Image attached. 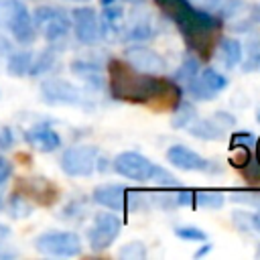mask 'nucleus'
<instances>
[{"mask_svg":"<svg viewBox=\"0 0 260 260\" xmlns=\"http://www.w3.org/2000/svg\"><path fill=\"white\" fill-rule=\"evenodd\" d=\"M106 69L110 93L114 100L173 108L183 95V87L177 81L140 73L132 69L124 59H110Z\"/></svg>","mask_w":260,"mask_h":260,"instance_id":"1","label":"nucleus"},{"mask_svg":"<svg viewBox=\"0 0 260 260\" xmlns=\"http://www.w3.org/2000/svg\"><path fill=\"white\" fill-rule=\"evenodd\" d=\"M32 22L39 32H43L45 41L51 45H59L67 39L71 32V16L67 10L53 6V4H41L32 12Z\"/></svg>","mask_w":260,"mask_h":260,"instance_id":"2","label":"nucleus"},{"mask_svg":"<svg viewBox=\"0 0 260 260\" xmlns=\"http://www.w3.org/2000/svg\"><path fill=\"white\" fill-rule=\"evenodd\" d=\"M32 246L37 252L45 256H55V258H71L79 256L83 250L81 238L75 232L69 230H49L39 234L32 240Z\"/></svg>","mask_w":260,"mask_h":260,"instance_id":"3","label":"nucleus"},{"mask_svg":"<svg viewBox=\"0 0 260 260\" xmlns=\"http://www.w3.org/2000/svg\"><path fill=\"white\" fill-rule=\"evenodd\" d=\"M100 148L93 144H75L63 150L59 167L67 177H89L95 171Z\"/></svg>","mask_w":260,"mask_h":260,"instance_id":"4","label":"nucleus"},{"mask_svg":"<svg viewBox=\"0 0 260 260\" xmlns=\"http://www.w3.org/2000/svg\"><path fill=\"white\" fill-rule=\"evenodd\" d=\"M122 232V219L116 211H98L87 230V244L93 252L108 250Z\"/></svg>","mask_w":260,"mask_h":260,"instance_id":"5","label":"nucleus"},{"mask_svg":"<svg viewBox=\"0 0 260 260\" xmlns=\"http://www.w3.org/2000/svg\"><path fill=\"white\" fill-rule=\"evenodd\" d=\"M230 85L228 77L215 67H201L199 73L189 79L183 89L193 98V102H211Z\"/></svg>","mask_w":260,"mask_h":260,"instance_id":"6","label":"nucleus"},{"mask_svg":"<svg viewBox=\"0 0 260 260\" xmlns=\"http://www.w3.org/2000/svg\"><path fill=\"white\" fill-rule=\"evenodd\" d=\"M71 30L75 35V39L81 45H95L98 41H102V26H100V14L95 8L91 6H75L71 12Z\"/></svg>","mask_w":260,"mask_h":260,"instance_id":"7","label":"nucleus"},{"mask_svg":"<svg viewBox=\"0 0 260 260\" xmlns=\"http://www.w3.org/2000/svg\"><path fill=\"white\" fill-rule=\"evenodd\" d=\"M234 126H236V118L230 112L217 110L209 118H201V120L195 118L187 126V132L193 138H199V140H221V138L228 136V132Z\"/></svg>","mask_w":260,"mask_h":260,"instance_id":"8","label":"nucleus"},{"mask_svg":"<svg viewBox=\"0 0 260 260\" xmlns=\"http://www.w3.org/2000/svg\"><path fill=\"white\" fill-rule=\"evenodd\" d=\"M122 59L136 71L146 75H160L167 67L165 57L144 43H130L122 51Z\"/></svg>","mask_w":260,"mask_h":260,"instance_id":"9","label":"nucleus"},{"mask_svg":"<svg viewBox=\"0 0 260 260\" xmlns=\"http://www.w3.org/2000/svg\"><path fill=\"white\" fill-rule=\"evenodd\" d=\"M110 165H112L114 173H118L120 177L138 181V183H148L150 171L154 167V162L148 156H144L136 150H124V152L116 154Z\"/></svg>","mask_w":260,"mask_h":260,"instance_id":"10","label":"nucleus"},{"mask_svg":"<svg viewBox=\"0 0 260 260\" xmlns=\"http://www.w3.org/2000/svg\"><path fill=\"white\" fill-rule=\"evenodd\" d=\"M41 98L51 106H81L83 91L67 79H45L41 83Z\"/></svg>","mask_w":260,"mask_h":260,"instance_id":"11","label":"nucleus"},{"mask_svg":"<svg viewBox=\"0 0 260 260\" xmlns=\"http://www.w3.org/2000/svg\"><path fill=\"white\" fill-rule=\"evenodd\" d=\"M14 193H20L26 199H32L39 205H53L59 199V189L53 181H49L47 177H20L16 181Z\"/></svg>","mask_w":260,"mask_h":260,"instance_id":"12","label":"nucleus"},{"mask_svg":"<svg viewBox=\"0 0 260 260\" xmlns=\"http://www.w3.org/2000/svg\"><path fill=\"white\" fill-rule=\"evenodd\" d=\"M154 35H156V24H154L152 14L144 6L138 4V8L132 10L130 20L124 22V28H122L120 37L126 43H146Z\"/></svg>","mask_w":260,"mask_h":260,"instance_id":"13","label":"nucleus"},{"mask_svg":"<svg viewBox=\"0 0 260 260\" xmlns=\"http://www.w3.org/2000/svg\"><path fill=\"white\" fill-rule=\"evenodd\" d=\"M167 162L179 171H211V160H207L205 156H201L199 152L191 150L185 144H173L167 148Z\"/></svg>","mask_w":260,"mask_h":260,"instance_id":"14","label":"nucleus"},{"mask_svg":"<svg viewBox=\"0 0 260 260\" xmlns=\"http://www.w3.org/2000/svg\"><path fill=\"white\" fill-rule=\"evenodd\" d=\"M91 201L110 211H124L126 209V187L120 183H102L93 187Z\"/></svg>","mask_w":260,"mask_h":260,"instance_id":"15","label":"nucleus"},{"mask_svg":"<svg viewBox=\"0 0 260 260\" xmlns=\"http://www.w3.org/2000/svg\"><path fill=\"white\" fill-rule=\"evenodd\" d=\"M24 140L39 152H53L61 146V136L49 124H37L24 132Z\"/></svg>","mask_w":260,"mask_h":260,"instance_id":"16","label":"nucleus"},{"mask_svg":"<svg viewBox=\"0 0 260 260\" xmlns=\"http://www.w3.org/2000/svg\"><path fill=\"white\" fill-rule=\"evenodd\" d=\"M213 55L215 59L225 67V69H234L240 65L242 61V43L236 37H221L215 45H213Z\"/></svg>","mask_w":260,"mask_h":260,"instance_id":"17","label":"nucleus"},{"mask_svg":"<svg viewBox=\"0 0 260 260\" xmlns=\"http://www.w3.org/2000/svg\"><path fill=\"white\" fill-rule=\"evenodd\" d=\"M126 22V12L122 6L108 4L104 6V10L100 12V26H102V37H110V35H122Z\"/></svg>","mask_w":260,"mask_h":260,"instance_id":"18","label":"nucleus"},{"mask_svg":"<svg viewBox=\"0 0 260 260\" xmlns=\"http://www.w3.org/2000/svg\"><path fill=\"white\" fill-rule=\"evenodd\" d=\"M152 2L162 12V16L169 18L173 24H179L193 10V4L189 0H152Z\"/></svg>","mask_w":260,"mask_h":260,"instance_id":"19","label":"nucleus"},{"mask_svg":"<svg viewBox=\"0 0 260 260\" xmlns=\"http://www.w3.org/2000/svg\"><path fill=\"white\" fill-rule=\"evenodd\" d=\"M197 118V108L193 102L189 100H179L175 106H173V116H171V128L175 130H181V128H187L193 120Z\"/></svg>","mask_w":260,"mask_h":260,"instance_id":"20","label":"nucleus"},{"mask_svg":"<svg viewBox=\"0 0 260 260\" xmlns=\"http://www.w3.org/2000/svg\"><path fill=\"white\" fill-rule=\"evenodd\" d=\"M32 51L28 49H18L14 53H10L8 63H6V71L14 77H24L30 71V63H32Z\"/></svg>","mask_w":260,"mask_h":260,"instance_id":"21","label":"nucleus"},{"mask_svg":"<svg viewBox=\"0 0 260 260\" xmlns=\"http://www.w3.org/2000/svg\"><path fill=\"white\" fill-rule=\"evenodd\" d=\"M242 71L244 73H252L256 69H260V39L252 37L250 41H246V45H242Z\"/></svg>","mask_w":260,"mask_h":260,"instance_id":"22","label":"nucleus"},{"mask_svg":"<svg viewBox=\"0 0 260 260\" xmlns=\"http://www.w3.org/2000/svg\"><path fill=\"white\" fill-rule=\"evenodd\" d=\"M199 69H201V59H199L197 55L189 53V55L183 59V63L177 67V71L173 73V81H177V83L183 87L189 79H193V77L199 73Z\"/></svg>","mask_w":260,"mask_h":260,"instance_id":"23","label":"nucleus"},{"mask_svg":"<svg viewBox=\"0 0 260 260\" xmlns=\"http://www.w3.org/2000/svg\"><path fill=\"white\" fill-rule=\"evenodd\" d=\"M55 61H57L55 49H53V47H47V49H43L41 53L32 55V63H30V71H28V75H32V77L45 75L47 71H51V69H53Z\"/></svg>","mask_w":260,"mask_h":260,"instance_id":"24","label":"nucleus"},{"mask_svg":"<svg viewBox=\"0 0 260 260\" xmlns=\"http://www.w3.org/2000/svg\"><path fill=\"white\" fill-rule=\"evenodd\" d=\"M148 183H152V185H156V187H160V189H177V187H181L179 179H177L169 169H165V167H160V165H156V162H154V167H152V171H150Z\"/></svg>","mask_w":260,"mask_h":260,"instance_id":"25","label":"nucleus"},{"mask_svg":"<svg viewBox=\"0 0 260 260\" xmlns=\"http://www.w3.org/2000/svg\"><path fill=\"white\" fill-rule=\"evenodd\" d=\"M225 203V195L221 191H195V207L201 209H221Z\"/></svg>","mask_w":260,"mask_h":260,"instance_id":"26","label":"nucleus"},{"mask_svg":"<svg viewBox=\"0 0 260 260\" xmlns=\"http://www.w3.org/2000/svg\"><path fill=\"white\" fill-rule=\"evenodd\" d=\"M148 254L146 246L140 242V240H132V242H126L120 250H118V258L122 260H144Z\"/></svg>","mask_w":260,"mask_h":260,"instance_id":"27","label":"nucleus"},{"mask_svg":"<svg viewBox=\"0 0 260 260\" xmlns=\"http://www.w3.org/2000/svg\"><path fill=\"white\" fill-rule=\"evenodd\" d=\"M30 211H32V205L28 203V199L22 197L20 193H12V197H10V201H8V213H10L12 217L20 219V217L30 215Z\"/></svg>","mask_w":260,"mask_h":260,"instance_id":"28","label":"nucleus"},{"mask_svg":"<svg viewBox=\"0 0 260 260\" xmlns=\"http://www.w3.org/2000/svg\"><path fill=\"white\" fill-rule=\"evenodd\" d=\"M230 199H232L234 203L260 209V191H254V189H246V191H244V189H236V191H232Z\"/></svg>","mask_w":260,"mask_h":260,"instance_id":"29","label":"nucleus"},{"mask_svg":"<svg viewBox=\"0 0 260 260\" xmlns=\"http://www.w3.org/2000/svg\"><path fill=\"white\" fill-rule=\"evenodd\" d=\"M248 8V4L244 0H223L219 10H217V16L221 20H230V18H238L244 10Z\"/></svg>","mask_w":260,"mask_h":260,"instance_id":"30","label":"nucleus"},{"mask_svg":"<svg viewBox=\"0 0 260 260\" xmlns=\"http://www.w3.org/2000/svg\"><path fill=\"white\" fill-rule=\"evenodd\" d=\"M173 234L185 242H205L207 240V234L197 225H177L173 230Z\"/></svg>","mask_w":260,"mask_h":260,"instance_id":"31","label":"nucleus"},{"mask_svg":"<svg viewBox=\"0 0 260 260\" xmlns=\"http://www.w3.org/2000/svg\"><path fill=\"white\" fill-rule=\"evenodd\" d=\"M232 221H234V225H236L238 232H244V234L254 232L252 211H246V209H234V211H232Z\"/></svg>","mask_w":260,"mask_h":260,"instance_id":"32","label":"nucleus"},{"mask_svg":"<svg viewBox=\"0 0 260 260\" xmlns=\"http://www.w3.org/2000/svg\"><path fill=\"white\" fill-rule=\"evenodd\" d=\"M256 144V136L248 130H236L232 136H230V148H254Z\"/></svg>","mask_w":260,"mask_h":260,"instance_id":"33","label":"nucleus"},{"mask_svg":"<svg viewBox=\"0 0 260 260\" xmlns=\"http://www.w3.org/2000/svg\"><path fill=\"white\" fill-rule=\"evenodd\" d=\"M173 197H175V207H195V189L177 187Z\"/></svg>","mask_w":260,"mask_h":260,"instance_id":"34","label":"nucleus"},{"mask_svg":"<svg viewBox=\"0 0 260 260\" xmlns=\"http://www.w3.org/2000/svg\"><path fill=\"white\" fill-rule=\"evenodd\" d=\"M232 150H234V154L230 156V165L232 167L244 169L252 160V150L250 148H232Z\"/></svg>","mask_w":260,"mask_h":260,"instance_id":"35","label":"nucleus"},{"mask_svg":"<svg viewBox=\"0 0 260 260\" xmlns=\"http://www.w3.org/2000/svg\"><path fill=\"white\" fill-rule=\"evenodd\" d=\"M12 144H14L12 130H10L8 126H2V128H0V150H8Z\"/></svg>","mask_w":260,"mask_h":260,"instance_id":"36","label":"nucleus"},{"mask_svg":"<svg viewBox=\"0 0 260 260\" xmlns=\"http://www.w3.org/2000/svg\"><path fill=\"white\" fill-rule=\"evenodd\" d=\"M10 175H12V162L8 158L0 156V187L10 179Z\"/></svg>","mask_w":260,"mask_h":260,"instance_id":"37","label":"nucleus"},{"mask_svg":"<svg viewBox=\"0 0 260 260\" xmlns=\"http://www.w3.org/2000/svg\"><path fill=\"white\" fill-rule=\"evenodd\" d=\"M221 2H223V0H199V6H197V8L207 10V12H215V14H217Z\"/></svg>","mask_w":260,"mask_h":260,"instance_id":"38","label":"nucleus"},{"mask_svg":"<svg viewBox=\"0 0 260 260\" xmlns=\"http://www.w3.org/2000/svg\"><path fill=\"white\" fill-rule=\"evenodd\" d=\"M211 250H213V246H211V244H207V240H205V244H201V246L195 250L193 258H203V256H207Z\"/></svg>","mask_w":260,"mask_h":260,"instance_id":"39","label":"nucleus"},{"mask_svg":"<svg viewBox=\"0 0 260 260\" xmlns=\"http://www.w3.org/2000/svg\"><path fill=\"white\" fill-rule=\"evenodd\" d=\"M10 51H12L10 39H8L4 32H0V53H10Z\"/></svg>","mask_w":260,"mask_h":260,"instance_id":"40","label":"nucleus"},{"mask_svg":"<svg viewBox=\"0 0 260 260\" xmlns=\"http://www.w3.org/2000/svg\"><path fill=\"white\" fill-rule=\"evenodd\" d=\"M248 18H250L252 22L260 24V2L254 4V6H250V14H248Z\"/></svg>","mask_w":260,"mask_h":260,"instance_id":"41","label":"nucleus"},{"mask_svg":"<svg viewBox=\"0 0 260 260\" xmlns=\"http://www.w3.org/2000/svg\"><path fill=\"white\" fill-rule=\"evenodd\" d=\"M252 223H254V232L260 234V209L258 211H252Z\"/></svg>","mask_w":260,"mask_h":260,"instance_id":"42","label":"nucleus"},{"mask_svg":"<svg viewBox=\"0 0 260 260\" xmlns=\"http://www.w3.org/2000/svg\"><path fill=\"white\" fill-rule=\"evenodd\" d=\"M252 150L256 152L254 162H256V165H260V136H256V144H254V148H252Z\"/></svg>","mask_w":260,"mask_h":260,"instance_id":"43","label":"nucleus"},{"mask_svg":"<svg viewBox=\"0 0 260 260\" xmlns=\"http://www.w3.org/2000/svg\"><path fill=\"white\" fill-rule=\"evenodd\" d=\"M10 256H14V252L8 250V248H4V244L0 242V258H10Z\"/></svg>","mask_w":260,"mask_h":260,"instance_id":"44","label":"nucleus"},{"mask_svg":"<svg viewBox=\"0 0 260 260\" xmlns=\"http://www.w3.org/2000/svg\"><path fill=\"white\" fill-rule=\"evenodd\" d=\"M4 236H8V228L4 223H0V238H4Z\"/></svg>","mask_w":260,"mask_h":260,"instance_id":"45","label":"nucleus"},{"mask_svg":"<svg viewBox=\"0 0 260 260\" xmlns=\"http://www.w3.org/2000/svg\"><path fill=\"white\" fill-rule=\"evenodd\" d=\"M114 2H118V0H100L102 6H108V4H114Z\"/></svg>","mask_w":260,"mask_h":260,"instance_id":"46","label":"nucleus"},{"mask_svg":"<svg viewBox=\"0 0 260 260\" xmlns=\"http://www.w3.org/2000/svg\"><path fill=\"white\" fill-rule=\"evenodd\" d=\"M124 2H128V4H142L144 0H124Z\"/></svg>","mask_w":260,"mask_h":260,"instance_id":"47","label":"nucleus"},{"mask_svg":"<svg viewBox=\"0 0 260 260\" xmlns=\"http://www.w3.org/2000/svg\"><path fill=\"white\" fill-rule=\"evenodd\" d=\"M69 2H77V4H85V2H89V0H69Z\"/></svg>","mask_w":260,"mask_h":260,"instance_id":"48","label":"nucleus"},{"mask_svg":"<svg viewBox=\"0 0 260 260\" xmlns=\"http://www.w3.org/2000/svg\"><path fill=\"white\" fill-rule=\"evenodd\" d=\"M256 122L260 124V110H258V114H256Z\"/></svg>","mask_w":260,"mask_h":260,"instance_id":"49","label":"nucleus"},{"mask_svg":"<svg viewBox=\"0 0 260 260\" xmlns=\"http://www.w3.org/2000/svg\"><path fill=\"white\" fill-rule=\"evenodd\" d=\"M256 254H258V256H260V244H258V248H256Z\"/></svg>","mask_w":260,"mask_h":260,"instance_id":"50","label":"nucleus"},{"mask_svg":"<svg viewBox=\"0 0 260 260\" xmlns=\"http://www.w3.org/2000/svg\"><path fill=\"white\" fill-rule=\"evenodd\" d=\"M0 207H2V197H0Z\"/></svg>","mask_w":260,"mask_h":260,"instance_id":"51","label":"nucleus"}]
</instances>
